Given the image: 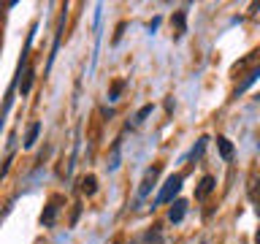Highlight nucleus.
<instances>
[{
	"label": "nucleus",
	"instance_id": "nucleus-1",
	"mask_svg": "<svg viewBox=\"0 0 260 244\" xmlns=\"http://www.w3.org/2000/svg\"><path fill=\"white\" fill-rule=\"evenodd\" d=\"M182 182H184V176L182 174H174V176H168V182L162 185V190L157 193V198H154V203H168V201H174V195L182 190Z\"/></svg>",
	"mask_w": 260,
	"mask_h": 244
},
{
	"label": "nucleus",
	"instance_id": "nucleus-2",
	"mask_svg": "<svg viewBox=\"0 0 260 244\" xmlns=\"http://www.w3.org/2000/svg\"><path fill=\"white\" fill-rule=\"evenodd\" d=\"M60 195H54L52 201L46 203V209H44V215H41V225L44 228H52L54 225V220H57V211H60Z\"/></svg>",
	"mask_w": 260,
	"mask_h": 244
},
{
	"label": "nucleus",
	"instance_id": "nucleus-3",
	"mask_svg": "<svg viewBox=\"0 0 260 244\" xmlns=\"http://www.w3.org/2000/svg\"><path fill=\"white\" fill-rule=\"evenodd\" d=\"M157 174H160V166H152V168H146V174H144V182L141 187H138V195H146L154 187V182H157Z\"/></svg>",
	"mask_w": 260,
	"mask_h": 244
},
{
	"label": "nucleus",
	"instance_id": "nucleus-4",
	"mask_svg": "<svg viewBox=\"0 0 260 244\" xmlns=\"http://www.w3.org/2000/svg\"><path fill=\"white\" fill-rule=\"evenodd\" d=\"M184 211H187V203L184 201H174V206H171V211H168V220L171 223H182Z\"/></svg>",
	"mask_w": 260,
	"mask_h": 244
},
{
	"label": "nucleus",
	"instance_id": "nucleus-5",
	"mask_svg": "<svg viewBox=\"0 0 260 244\" xmlns=\"http://www.w3.org/2000/svg\"><path fill=\"white\" fill-rule=\"evenodd\" d=\"M211 190H214V176H203L201 185H198V190H195V198H206Z\"/></svg>",
	"mask_w": 260,
	"mask_h": 244
},
{
	"label": "nucleus",
	"instance_id": "nucleus-6",
	"mask_svg": "<svg viewBox=\"0 0 260 244\" xmlns=\"http://www.w3.org/2000/svg\"><path fill=\"white\" fill-rule=\"evenodd\" d=\"M217 146H219V155H222L225 160H228V158H231V155H233V144L228 141L225 136H219V138H217Z\"/></svg>",
	"mask_w": 260,
	"mask_h": 244
},
{
	"label": "nucleus",
	"instance_id": "nucleus-7",
	"mask_svg": "<svg viewBox=\"0 0 260 244\" xmlns=\"http://www.w3.org/2000/svg\"><path fill=\"white\" fill-rule=\"evenodd\" d=\"M38 133H41V125H38V122H32L30 130H27V136H24V146H32V144H36V141H38Z\"/></svg>",
	"mask_w": 260,
	"mask_h": 244
},
{
	"label": "nucleus",
	"instance_id": "nucleus-8",
	"mask_svg": "<svg viewBox=\"0 0 260 244\" xmlns=\"http://www.w3.org/2000/svg\"><path fill=\"white\" fill-rule=\"evenodd\" d=\"M81 190H84L87 195H92L98 190V179L95 176H84V182H81Z\"/></svg>",
	"mask_w": 260,
	"mask_h": 244
},
{
	"label": "nucleus",
	"instance_id": "nucleus-9",
	"mask_svg": "<svg viewBox=\"0 0 260 244\" xmlns=\"http://www.w3.org/2000/svg\"><path fill=\"white\" fill-rule=\"evenodd\" d=\"M30 84H32V71H24V81H22V95L30 93Z\"/></svg>",
	"mask_w": 260,
	"mask_h": 244
},
{
	"label": "nucleus",
	"instance_id": "nucleus-10",
	"mask_svg": "<svg viewBox=\"0 0 260 244\" xmlns=\"http://www.w3.org/2000/svg\"><path fill=\"white\" fill-rule=\"evenodd\" d=\"M125 87V81H114V87H111V93H109V98L111 101H117V95H119V89Z\"/></svg>",
	"mask_w": 260,
	"mask_h": 244
},
{
	"label": "nucleus",
	"instance_id": "nucleus-11",
	"mask_svg": "<svg viewBox=\"0 0 260 244\" xmlns=\"http://www.w3.org/2000/svg\"><path fill=\"white\" fill-rule=\"evenodd\" d=\"M206 141H209V138H201V141H198V146H195L192 155H190L192 160H195V158H201V152H203V146H206Z\"/></svg>",
	"mask_w": 260,
	"mask_h": 244
},
{
	"label": "nucleus",
	"instance_id": "nucleus-12",
	"mask_svg": "<svg viewBox=\"0 0 260 244\" xmlns=\"http://www.w3.org/2000/svg\"><path fill=\"white\" fill-rule=\"evenodd\" d=\"M149 114H152V106H144V109L136 114V122H144L146 117H149Z\"/></svg>",
	"mask_w": 260,
	"mask_h": 244
}]
</instances>
